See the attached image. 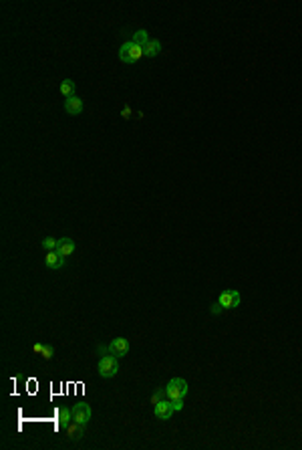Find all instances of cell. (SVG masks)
<instances>
[{"mask_svg":"<svg viewBox=\"0 0 302 450\" xmlns=\"http://www.w3.org/2000/svg\"><path fill=\"white\" fill-rule=\"evenodd\" d=\"M174 412H176V408H174V404H171V400H161L153 406V414L157 420H169Z\"/></svg>","mask_w":302,"mask_h":450,"instance_id":"7","label":"cell"},{"mask_svg":"<svg viewBox=\"0 0 302 450\" xmlns=\"http://www.w3.org/2000/svg\"><path fill=\"white\" fill-rule=\"evenodd\" d=\"M131 115H133L131 105H123V107H121V117H123V119H129Z\"/></svg>","mask_w":302,"mask_h":450,"instance_id":"19","label":"cell"},{"mask_svg":"<svg viewBox=\"0 0 302 450\" xmlns=\"http://www.w3.org/2000/svg\"><path fill=\"white\" fill-rule=\"evenodd\" d=\"M64 430H67L69 440H81L83 434H85V426L83 424H77V422H71L67 428H64Z\"/></svg>","mask_w":302,"mask_h":450,"instance_id":"12","label":"cell"},{"mask_svg":"<svg viewBox=\"0 0 302 450\" xmlns=\"http://www.w3.org/2000/svg\"><path fill=\"white\" fill-rule=\"evenodd\" d=\"M40 357L45 359V361H51L55 357V347L49 346V344H45V347H42V351H40Z\"/></svg>","mask_w":302,"mask_h":450,"instance_id":"17","label":"cell"},{"mask_svg":"<svg viewBox=\"0 0 302 450\" xmlns=\"http://www.w3.org/2000/svg\"><path fill=\"white\" fill-rule=\"evenodd\" d=\"M240 303H242V295H240L238 291H234V289H226V291L220 293L218 301L211 303L210 311H211L213 315H218V313H222V311H230V309L240 307Z\"/></svg>","mask_w":302,"mask_h":450,"instance_id":"2","label":"cell"},{"mask_svg":"<svg viewBox=\"0 0 302 450\" xmlns=\"http://www.w3.org/2000/svg\"><path fill=\"white\" fill-rule=\"evenodd\" d=\"M165 398H167V394H165V388H163V390H155L153 394H151V400H149V402L155 406L157 402H161V400H165Z\"/></svg>","mask_w":302,"mask_h":450,"instance_id":"18","label":"cell"},{"mask_svg":"<svg viewBox=\"0 0 302 450\" xmlns=\"http://www.w3.org/2000/svg\"><path fill=\"white\" fill-rule=\"evenodd\" d=\"M97 372H99V376L105 378V380L115 378L117 372H119V357L113 355V353H109V351H103V357H101L99 363H97Z\"/></svg>","mask_w":302,"mask_h":450,"instance_id":"3","label":"cell"},{"mask_svg":"<svg viewBox=\"0 0 302 450\" xmlns=\"http://www.w3.org/2000/svg\"><path fill=\"white\" fill-rule=\"evenodd\" d=\"M165 394H167V400H171V404H174L176 412H180L183 408V398L187 394V381L183 378L169 380L165 385Z\"/></svg>","mask_w":302,"mask_h":450,"instance_id":"1","label":"cell"},{"mask_svg":"<svg viewBox=\"0 0 302 450\" xmlns=\"http://www.w3.org/2000/svg\"><path fill=\"white\" fill-rule=\"evenodd\" d=\"M143 57H145L143 47L135 45L131 38L125 40L123 45H121V49H119V61H121V63H137V61H141Z\"/></svg>","mask_w":302,"mask_h":450,"instance_id":"4","label":"cell"},{"mask_svg":"<svg viewBox=\"0 0 302 450\" xmlns=\"http://www.w3.org/2000/svg\"><path fill=\"white\" fill-rule=\"evenodd\" d=\"M75 248H77V244H75V241H73V239H69V237H64V239H59V246H57V252L62 256V259H67V256H71V254L75 252Z\"/></svg>","mask_w":302,"mask_h":450,"instance_id":"9","label":"cell"},{"mask_svg":"<svg viewBox=\"0 0 302 450\" xmlns=\"http://www.w3.org/2000/svg\"><path fill=\"white\" fill-rule=\"evenodd\" d=\"M83 107H85V103H83V99L77 97V95L67 97V101H64V111H67L69 115H79V113H83Z\"/></svg>","mask_w":302,"mask_h":450,"instance_id":"8","label":"cell"},{"mask_svg":"<svg viewBox=\"0 0 302 450\" xmlns=\"http://www.w3.org/2000/svg\"><path fill=\"white\" fill-rule=\"evenodd\" d=\"M45 267H49V269H60V267H64V259H62L57 250H47V254H45Z\"/></svg>","mask_w":302,"mask_h":450,"instance_id":"11","label":"cell"},{"mask_svg":"<svg viewBox=\"0 0 302 450\" xmlns=\"http://www.w3.org/2000/svg\"><path fill=\"white\" fill-rule=\"evenodd\" d=\"M42 347H45V344H42V341H36V344L32 346V353H38V355H40Z\"/></svg>","mask_w":302,"mask_h":450,"instance_id":"20","label":"cell"},{"mask_svg":"<svg viewBox=\"0 0 302 450\" xmlns=\"http://www.w3.org/2000/svg\"><path fill=\"white\" fill-rule=\"evenodd\" d=\"M129 349H131V346H129V339L127 337H115L109 346H99V353L103 351H109L117 357H123L129 353Z\"/></svg>","mask_w":302,"mask_h":450,"instance_id":"5","label":"cell"},{"mask_svg":"<svg viewBox=\"0 0 302 450\" xmlns=\"http://www.w3.org/2000/svg\"><path fill=\"white\" fill-rule=\"evenodd\" d=\"M131 40L135 42V45H139V47H145L151 38H149V35H147V31H145V29H139V31H135V33H133Z\"/></svg>","mask_w":302,"mask_h":450,"instance_id":"14","label":"cell"},{"mask_svg":"<svg viewBox=\"0 0 302 450\" xmlns=\"http://www.w3.org/2000/svg\"><path fill=\"white\" fill-rule=\"evenodd\" d=\"M60 93L64 97H73L75 95V83L71 79H62L60 81Z\"/></svg>","mask_w":302,"mask_h":450,"instance_id":"15","label":"cell"},{"mask_svg":"<svg viewBox=\"0 0 302 450\" xmlns=\"http://www.w3.org/2000/svg\"><path fill=\"white\" fill-rule=\"evenodd\" d=\"M143 51H145V57H157V55L161 53V40L151 38L147 45L143 47Z\"/></svg>","mask_w":302,"mask_h":450,"instance_id":"13","label":"cell"},{"mask_svg":"<svg viewBox=\"0 0 302 450\" xmlns=\"http://www.w3.org/2000/svg\"><path fill=\"white\" fill-rule=\"evenodd\" d=\"M42 248L45 250H57V246H59V239H53V237H47V239H42Z\"/></svg>","mask_w":302,"mask_h":450,"instance_id":"16","label":"cell"},{"mask_svg":"<svg viewBox=\"0 0 302 450\" xmlns=\"http://www.w3.org/2000/svg\"><path fill=\"white\" fill-rule=\"evenodd\" d=\"M55 422H57V430H64V428H67L71 422H73V412L69 410V408H60V410H57V414H55Z\"/></svg>","mask_w":302,"mask_h":450,"instance_id":"10","label":"cell"},{"mask_svg":"<svg viewBox=\"0 0 302 450\" xmlns=\"http://www.w3.org/2000/svg\"><path fill=\"white\" fill-rule=\"evenodd\" d=\"M71 412H73V422H77V424H83V426H87L89 424V420H91V416H93V412H91V406L89 404H75L73 408H71Z\"/></svg>","mask_w":302,"mask_h":450,"instance_id":"6","label":"cell"}]
</instances>
